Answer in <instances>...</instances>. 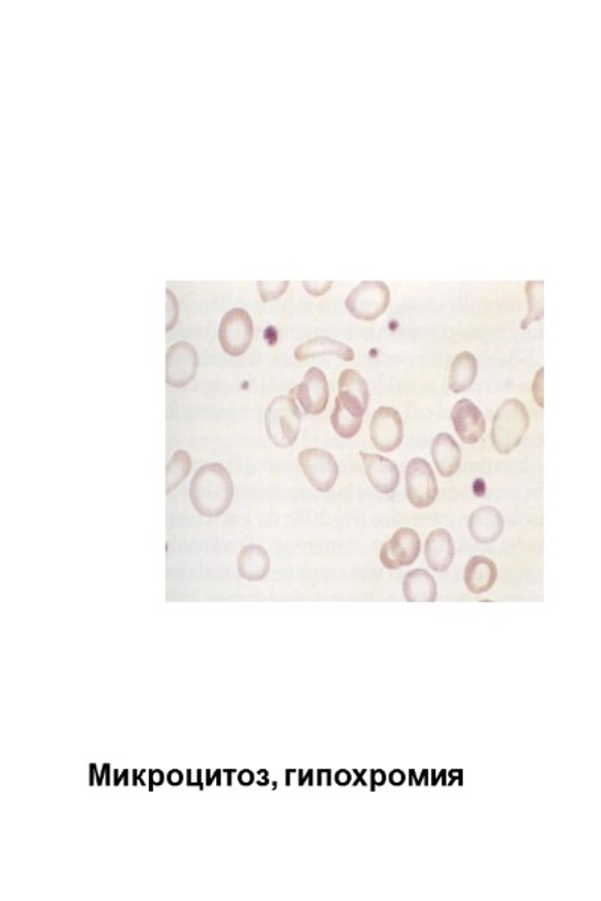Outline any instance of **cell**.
Wrapping results in <instances>:
<instances>
[{"mask_svg":"<svg viewBox=\"0 0 601 901\" xmlns=\"http://www.w3.org/2000/svg\"><path fill=\"white\" fill-rule=\"evenodd\" d=\"M326 355L337 356V358L346 361V363H351V361L355 360L354 348L329 337L312 339L296 348V358L298 361H307Z\"/></svg>","mask_w":601,"mask_h":901,"instance_id":"obj_18","label":"cell"},{"mask_svg":"<svg viewBox=\"0 0 601 901\" xmlns=\"http://www.w3.org/2000/svg\"><path fill=\"white\" fill-rule=\"evenodd\" d=\"M432 457L438 472L446 479L453 476L462 464V450L449 433H439L433 439Z\"/></svg>","mask_w":601,"mask_h":901,"instance_id":"obj_19","label":"cell"},{"mask_svg":"<svg viewBox=\"0 0 601 901\" xmlns=\"http://www.w3.org/2000/svg\"><path fill=\"white\" fill-rule=\"evenodd\" d=\"M253 335H255V326L246 310H230L219 323V344L227 355H244L250 347Z\"/></svg>","mask_w":601,"mask_h":901,"instance_id":"obj_5","label":"cell"},{"mask_svg":"<svg viewBox=\"0 0 601 901\" xmlns=\"http://www.w3.org/2000/svg\"><path fill=\"white\" fill-rule=\"evenodd\" d=\"M420 550V535L409 527H401L380 549V562L387 570H399L416 562Z\"/></svg>","mask_w":601,"mask_h":901,"instance_id":"obj_8","label":"cell"},{"mask_svg":"<svg viewBox=\"0 0 601 901\" xmlns=\"http://www.w3.org/2000/svg\"><path fill=\"white\" fill-rule=\"evenodd\" d=\"M298 462L314 490L326 493L334 487L339 479V464L329 451L309 448L298 455Z\"/></svg>","mask_w":601,"mask_h":901,"instance_id":"obj_6","label":"cell"},{"mask_svg":"<svg viewBox=\"0 0 601 901\" xmlns=\"http://www.w3.org/2000/svg\"><path fill=\"white\" fill-rule=\"evenodd\" d=\"M339 391L351 394V396L366 403L367 406L368 401H371L367 382L364 380L363 376H361L358 372H355V369H345V372L342 373L339 380Z\"/></svg>","mask_w":601,"mask_h":901,"instance_id":"obj_24","label":"cell"},{"mask_svg":"<svg viewBox=\"0 0 601 901\" xmlns=\"http://www.w3.org/2000/svg\"><path fill=\"white\" fill-rule=\"evenodd\" d=\"M479 363L471 352H462L455 356L450 368V389L454 394L465 393L476 379Z\"/></svg>","mask_w":601,"mask_h":901,"instance_id":"obj_21","label":"cell"},{"mask_svg":"<svg viewBox=\"0 0 601 901\" xmlns=\"http://www.w3.org/2000/svg\"><path fill=\"white\" fill-rule=\"evenodd\" d=\"M331 286H333L331 281L319 282V285H316V282L304 281L307 292L313 294V297H322L323 293L329 292Z\"/></svg>","mask_w":601,"mask_h":901,"instance_id":"obj_29","label":"cell"},{"mask_svg":"<svg viewBox=\"0 0 601 901\" xmlns=\"http://www.w3.org/2000/svg\"><path fill=\"white\" fill-rule=\"evenodd\" d=\"M198 356L196 348L186 342L173 344L165 356V382L173 388H184L196 377Z\"/></svg>","mask_w":601,"mask_h":901,"instance_id":"obj_9","label":"cell"},{"mask_svg":"<svg viewBox=\"0 0 601 901\" xmlns=\"http://www.w3.org/2000/svg\"><path fill=\"white\" fill-rule=\"evenodd\" d=\"M404 419L393 408H379L373 415L371 438L377 451L393 452L404 442Z\"/></svg>","mask_w":601,"mask_h":901,"instance_id":"obj_10","label":"cell"},{"mask_svg":"<svg viewBox=\"0 0 601 901\" xmlns=\"http://www.w3.org/2000/svg\"><path fill=\"white\" fill-rule=\"evenodd\" d=\"M391 294L383 281H364L352 290L346 309L359 321L373 322L387 311Z\"/></svg>","mask_w":601,"mask_h":901,"instance_id":"obj_4","label":"cell"},{"mask_svg":"<svg viewBox=\"0 0 601 901\" xmlns=\"http://www.w3.org/2000/svg\"><path fill=\"white\" fill-rule=\"evenodd\" d=\"M367 408L366 403L358 400L351 394L339 391L333 415H331V423H333L335 433L343 439L355 438L359 433L361 427H363V418Z\"/></svg>","mask_w":601,"mask_h":901,"instance_id":"obj_11","label":"cell"},{"mask_svg":"<svg viewBox=\"0 0 601 901\" xmlns=\"http://www.w3.org/2000/svg\"><path fill=\"white\" fill-rule=\"evenodd\" d=\"M451 421L454 423L455 433L460 440L468 446L480 442V439L486 433V419L474 403L468 398L455 403L453 412H451Z\"/></svg>","mask_w":601,"mask_h":901,"instance_id":"obj_13","label":"cell"},{"mask_svg":"<svg viewBox=\"0 0 601 901\" xmlns=\"http://www.w3.org/2000/svg\"><path fill=\"white\" fill-rule=\"evenodd\" d=\"M265 427L273 446L289 448L297 442L301 430V410L290 396H280L269 403Z\"/></svg>","mask_w":601,"mask_h":901,"instance_id":"obj_3","label":"cell"},{"mask_svg":"<svg viewBox=\"0 0 601 901\" xmlns=\"http://www.w3.org/2000/svg\"><path fill=\"white\" fill-rule=\"evenodd\" d=\"M526 297H528V315L524 323H522V328L526 330L529 323L541 321L543 313H545V309H543V282L541 281H528L526 282Z\"/></svg>","mask_w":601,"mask_h":901,"instance_id":"obj_25","label":"cell"},{"mask_svg":"<svg viewBox=\"0 0 601 901\" xmlns=\"http://www.w3.org/2000/svg\"><path fill=\"white\" fill-rule=\"evenodd\" d=\"M165 294H168V326L165 330L168 332L173 330V326L176 325L178 321V302L175 294H173L172 290H165Z\"/></svg>","mask_w":601,"mask_h":901,"instance_id":"obj_27","label":"cell"},{"mask_svg":"<svg viewBox=\"0 0 601 901\" xmlns=\"http://www.w3.org/2000/svg\"><path fill=\"white\" fill-rule=\"evenodd\" d=\"M290 396L298 398L305 414L321 415L329 405V380L321 369L310 368L304 380L290 391Z\"/></svg>","mask_w":601,"mask_h":901,"instance_id":"obj_12","label":"cell"},{"mask_svg":"<svg viewBox=\"0 0 601 901\" xmlns=\"http://www.w3.org/2000/svg\"><path fill=\"white\" fill-rule=\"evenodd\" d=\"M192 469V459L184 450L176 451L172 455L165 469V493H172L181 483H184Z\"/></svg>","mask_w":601,"mask_h":901,"instance_id":"obj_23","label":"cell"},{"mask_svg":"<svg viewBox=\"0 0 601 901\" xmlns=\"http://www.w3.org/2000/svg\"><path fill=\"white\" fill-rule=\"evenodd\" d=\"M543 377H545V368L537 372L536 380L533 384V394L536 398L537 405L545 408V385H543Z\"/></svg>","mask_w":601,"mask_h":901,"instance_id":"obj_28","label":"cell"},{"mask_svg":"<svg viewBox=\"0 0 601 901\" xmlns=\"http://www.w3.org/2000/svg\"><path fill=\"white\" fill-rule=\"evenodd\" d=\"M404 596L408 603H433L438 598V584L426 570L408 572L404 579Z\"/></svg>","mask_w":601,"mask_h":901,"instance_id":"obj_20","label":"cell"},{"mask_svg":"<svg viewBox=\"0 0 601 901\" xmlns=\"http://www.w3.org/2000/svg\"><path fill=\"white\" fill-rule=\"evenodd\" d=\"M239 575L247 580H260L268 575L269 556L260 546H247L238 559Z\"/></svg>","mask_w":601,"mask_h":901,"instance_id":"obj_22","label":"cell"},{"mask_svg":"<svg viewBox=\"0 0 601 901\" xmlns=\"http://www.w3.org/2000/svg\"><path fill=\"white\" fill-rule=\"evenodd\" d=\"M190 501L203 517H219L234 501V481L223 464L211 463L198 469L190 487Z\"/></svg>","mask_w":601,"mask_h":901,"instance_id":"obj_1","label":"cell"},{"mask_svg":"<svg viewBox=\"0 0 601 901\" xmlns=\"http://www.w3.org/2000/svg\"><path fill=\"white\" fill-rule=\"evenodd\" d=\"M426 560L437 572H446L454 560V541L449 530L437 529L426 539Z\"/></svg>","mask_w":601,"mask_h":901,"instance_id":"obj_16","label":"cell"},{"mask_svg":"<svg viewBox=\"0 0 601 901\" xmlns=\"http://www.w3.org/2000/svg\"><path fill=\"white\" fill-rule=\"evenodd\" d=\"M497 568L496 564L486 556H474L466 564L465 568V584L468 591L474 596H481L491 591L493 584L496 583Z\"/></svg>","mask_w":601,"mask_h":901,"instance_id":"obj_17","label":"cell"},{"mask_svg":"<svg viewBox=\"0 0 601 901\" xmlns=\"http://www.w3.org/2000/svg\"><path fill=\"white\" fill-rule=\"evenodd\" d=\"M529 429V414L524 403L504 401L493 418L492 443L500 454H509L520 446Z\"/></svg>","mask_w":601,"mask_h":901,"instance_id":"obj_2","label":"cell"},{"mask_svg":"<svg viewBox=\"0 0 601 901\" xmlns=\"http://www.w3.org/2000/svg\"><path fill=\"white\" fill-rule=\"evenodd\" d=\"M406 493L410 504L416 508H427L437 501V476L425 459H412L406 468Z\"/></svg>","mask_w":601,"mask_h":901,"instance_id":"obj_7","label":"cell"},{"mask_svg":"<svg viewBox=\"0 0 601 901\" xmlns=\"http://www.w3.org/2000/svg\"><path fill=\"white\" fill-rule=\"evenodd\" d=\"M359 457L366 468L368 481L377 492L383 494L396 492L400 483V472L393 460L383 455L367 454V452H359Z\"/></svg>","mask_w":601,"mask_h":901,"instance_id":"obj_14","label":"cell"},{"mask_svg":"<svg viewBox=\"0 0 601 901\" xmlns=\"http://www.w3.org/2000/svg\"><path fill=\"white\" fill-rule=\"evenodd\" d=\"M470 533L480 544H492L500 539L504 530L503 514L493 506H483L471 514Z\"/></svg>","mask_w":601,"mask_h":901,"instance_id":"obj_15","label":"cell"},{"mask_svg":"<svg viewBox=\"0 0 601 901\" xmlns=\"http://www.w3.org/2000/svg\"><path fill=\"white\" fill-rule=\"evenodd\" d=\"M289 288V281H281V282H271V281H259L257 282V290H259L260 299L264 302L273 301V299L280 298L281 294L286 292V289Z\"/></svg>","mask_w":601,"mask_h":901,"instance_id":"obj_26","label":"cell"}]
</instances>
